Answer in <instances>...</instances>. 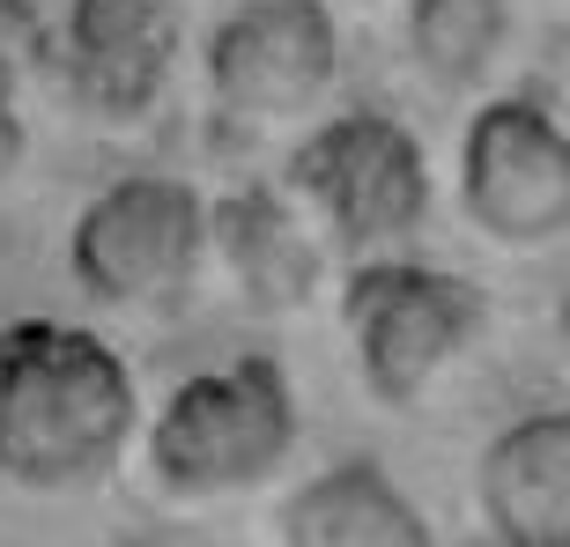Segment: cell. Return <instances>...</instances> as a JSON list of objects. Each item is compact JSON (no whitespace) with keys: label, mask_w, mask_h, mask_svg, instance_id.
<instances>
[{"label":"cell","mask_w":570,"mask_h":547,"mask_svg":"<svg viewBox=\"0 0 570 547\" xmlns=\"http://www.w3.org/2000/svg\"><path fill=\"white\" fill-rule=\"evenodd\" d=\"M141 437V385L127 356L67 318L0 326V474L30 496L111 481Z\"/></svg>","instance_id":"cell-1"},{"label":"cell","mask_w":570,"mask_h":547,"mask_svg":"<svg viewBox=\"0 0 570 547\" xmlns=\"http://www.w3.org/2000/svg\"><path fill=\"white\" fill-rule=\"evenodd\" d=\"M296 392L275 356H237L200 378L170 385V400L148 421V474L178 504H215L275 481L296 451Z\"/></svg>","instance_id":"cell-2"},{"label":"cell","mask_w":570,"mask_h":547,"mask_svg":"<svg viewBox=\"0 0 570 547\" xmlns=\"http://www.w3.org/2000/svg\"><path fill=\"white\" fill-rule=\"evenodd\" d=\"M341 326H348L371 400L423 407L444 385V370L489 334V304L452 267L385 252V259H356L348 289H341Z\"/></svg>","instance_id":"cell-3"},{"label":"cell","mask_w":570,"mask_h":547,"mask_svg":"<svg viewBox=\"0 0 570 547\" xmlns=\"http://www.w3.org/2000/svg\"><path fill=\"white\" fill-rule=\"evenodd\" d=\"M67 267H75L82 296H97L111 311H164V304L193 296V281L208 267V200L186 178H156V170L111 178L75 215Z\"/></svg>","instance_id":"cell-4"},{"label":"cell","mask_w":570,"mask_h":547,"mask_svg":"<svg viewBox=\"0 0 570 547\" xmlns=\"http://www.w3.org/2000/svg\"><path fill=\"white\" fill-rule=\"evenodd\" d=\"M289 192L348 252L385 259L430 222V156L393 111L356 105L304 133L289 156Z\"/></svg>","instance_id":"cell-5"},{"label":"cell","mask_w":570,"mask_h":547,"mask_svg":"<svg viewBox=\"0 0 570 547\" xmlns=\"http://www.w3.org/2000/svg\"><path fill=\"white\" fill-rule=\"evenodd\" d=\"M460 208L466 222L504 245L541 252L570 230V141L549 105L489 97L460 133Z\"/></svg>","instance_id":"cell-6"},{"label":"cell","mask_w":570,"mask_h":547,"mask_svg":"<svg viewBox=\"0 0 570 547\" xmlns=\"http://www.w3.org/2000/svg\"><path fill=\"white\" fill-rule=\"evenodd\" d=\"M341 74L326 0H237L208 38V97L230 119H304Z\"/></svg>","instance_id":"cell-7"},{"label":"cell","mask_w":570,"mask_h":547,"mask_svg":"<svg viewBox=\"0 0 570 547\" xmlns=\"http://www.w3.org/2000/svg\"><path fill=\"white\" fill-rule=\"evenodd\" d=\"M186 0H67V89L97 119H141L178 74Z\"/></svg>","instance_id":"cell-8"},{"label":"cell","mask_w":570,"mask_h":547,"mask_svg":"<svg viewBox=\"0 0 570 547\" xmlns=\"http://www.w3.org/2000/svg\"><path fill=\"white\" fill-rule=\"evenodd\" d=\"M474 504L497 547H570V415L541 407L482 444Z\"/></svg>","instance_id":"cell-9"},{"label":"cell","mask_w":570,"mask_h":547,"mask_svg":"<svg viewBox=\"0 0 570 547\" xmlns=\"http://www.w3.org/2000/svg\"><path fill=\"white\" fill-rule=\"evenodd\" d=\"M208 252H223L237 296L253 311H296L318 289V267H326L304 208L275 186H245L223 208H208Z\"/></svg>","instance_id":"cell-10"},{"label":"cell","mask_w":570,"mask_h":547,"mask_svg":"<svg viewBox=\"0 0 570 547\" xmlns=\"http://www.w3.org/2000/svg\"><path fill=\"white\" fill-rule=\"evenodd\" d=\"M282 547H438L423 504L379 459H334L289 496Z\"/></svg>","instance_id":"cell-11"},{"label":"cell","mask_w":570,"mask_h":547,"mask_svg":"<svg viewBox=\"0 0 570 547\" xmlns=\"http://www.w3.org/2000/svg\"><path fill=\"white\" fill-rule=\"evenodd\" d=\"M407 44L438 89L466 97L489 82V67L504 60L511 44V8L504 0H415L407 8Z\"/></svg>","instance_id":"cell-12"},{"label":"cell","mask_w":570,"mask_h":547,"mask_svg":"<svg viewBox=\"0 0 570 547\" xmlns=\"http://www.w3.org/2000/svg\"><path fill=\"white\" fill-rule=\"evenodd\" d=\"M22 156H30V119H22V82L16 67L0 60V186L22 170Z\"/></svg>","instance_id":"cell-13"}]
</instances>
